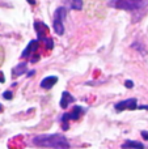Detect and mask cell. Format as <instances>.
<instances>
[{
	"label": "cell",
	"instance_id": "7c38bea8",
	"mask_svg": "<svg viewBox=\"0 0 148 149\" xmlns=\"http://www.w3.org/2000/svg\"><path fill=\"white\" fill-rule=\"evenodd\" d=\"M71 8L75 10H80L83 8V0H71Z\"/></svg>",
	"mask_w": 148,
	"mask_h": 149
},
{
	"label": "cell",
	"instance_id": "9c48e42d",
	"mask_svg": "<svg viewBox=\"0 0 148 149\" xmlns=\"http://www.w3.org/2000/svg\"><path fill=\"white\" fill-rule=\"evenodd\" d=\"M26 68H28V64H26L25 62L18 63V64L12 70L13 77H17V76H21V74H24V73L26 72Z\"/></svg>",
	"mask_w": 148,
	"mask_h": 149
},
{
	"label": "cell",
	"instance_id": "ffe728a7",
	"mask_svg": "<svg viewBox=\"0 0 148 149\" xmlns=\"http://www.w3.org/2000/svg\"><path fill=\"white\" fill-rule=\"evenodd\" d=\"M28 1H29V4H31V5L36 4V0H28Z\"/></svg>",
	"mask_w": 148,
	"mask_h": 149
},
{
	"label": "cell",
	"instance_id": "4fadbf2b",
	"mask_svg": "<svg viewBox=\"0 0 148 149\" xmlns=\"http://www.w3.org/2000/svg\"><path fill=\"white\" fill-rule=\"evenodd\" d=\"M43 43L46 45V49L47 50H52V47H54V42H52L51 38H45Z\"/></svg>",
	"mask_w": 148,
	"mask_h": 149
},
{
	"label": "cell",
	"instance_id": "2e32d148",
	"mask_svg": "<svg viewBox=\"0 0 148 149\" xmlns=\"http://www.w3.org/2000/svg\"><path fill=\"white\" fill-rule=\"evenodd\" d=\"M142 137L144 140H148V131H142Z\"/></svg>",
	"mask_w": 148,
	"mask_h": 149
},
{
	"label": "cell",
	"instance_id": "30bf717a",
	"mask_svg": "<svg viewBox=\"0 0 148 149\" xmlns=\"http://www.w3.org/2000/svg\"><path fill=\"white\" fill-rule=\"evenodd\" d=\"M84 111H85V110H84L81 106H73L72 111H71V113H68V114H70V119H71V120H77V119L84 114Z\"/></svg>",
	"mask_w": 148,
	"mask_h": 149
},
{
	"label": "cell",
	"instance_id": "ac0fdd59",
	"mask_svg": "<svg viewBox=\"0 0 148 149\" xmlns=\"http://www.w3.org/2000/svg\"><path fill=\"white\" fill-rule=\"evenodd\" d=\"M139 109H143V110H148V106H147V105H143V106H139Z\"/></svg>",
	"mask_w": 148,
	"mask_h": 149
},
{
	"label": "cell",
	"instance_id": "9a60e30c",
	"mask_svg": "<svg viewBox=\"0 0 148 149\" xmlns=\"http://www.w3.org/2000/svg\"><path fill=\"white\" fill-rule=\"evenodd\" d=\"M125 86L128 88V89H131V88H134V82L131 81V80H126V81H125Z\"/></svg>",
	"mask_w": 148,
	"mask_h": 149
},
{
	"label": "cell",
	"instance_id": "e0dca14e",
	"mask_svg": "<svg viewBox=\"0 0 148 149\" xmlns=\"http://www.w3.org/2000/svg\"><path fill=\"white\" fill-rule=\"evenodd\" d=\"M5 81V77H4V73L0 72V82H4Z\"/></svg>",
	"mask_w": 148,
	"mask_h": 149
},
{
	"label": "cell",
	"instance_id": "8992f818",
	"mask_svg": "<svg viewBox=\"0 0 148 149\" xmlns=\"http://www.w3.org/2000/svg\"><path fill=\"white\" fill-rule=\"evenodd\" d=\"M57 82H58V77L57 76H47L41 81V88L49 90V89H51Z\"/></svg>",
	"mask_w": 148,
	"mask_h": 149
},
{
	"label": "cell",
	"instance_id": "52a82bcc",
	"mask_svg": "<svg viewBox=\"0 0 148 149\" xmlns=\"http://www.w3.org/2000/svg\"><path fill=\"white\" fill-rule=\"evenodd\" d=\"M121 148L122 149H146L144 144H142V143H139V141H135V140H126Z\"/></svg>",
	"mask_w": 148,
	"mask_h": 149
},
{
	"label": "cell",
	"instance_id": "d6986e66",
	"mask_svg": "<svg viewBox=\"0 0 148 149\" xmlns=\"http://www.w3.org/2000/svg\"><path fill=\"white\" fill-rule=\"evenodd\" d=\"M36 73V71H29V73H28V76H33V74Z\"/></svg>",
	"mask_w": 148,
	"mask_h": 149
},
{
	"label": "cell",
	"instance_id": "7a4b0ae2",
	"mask_svg": "<svg viewBox=\"0 0 148 149\" xmlns=\"http://www.w3.org/2000/svg\"><path fill=\"white\" fill-rule=\"evenodd\" d=\"M147 0H110L109 5L115 9H122V10H138L146 5Z\"/></svg>",
	"mask_w": 148,
	"mask_h": 149
},
{
	"label": "cell",
	"instance_id": "ba28073f",
	"mask_svg": "<svg viewBox=\"0 0 148 149\" xmlns=\"http://www.w3.org/2000/svg\"><path fill=\"white\" fill-rule=\"evenodd\" d=\"M75 102V98L70 94L68 92H63L62 93V100H60V107L62 109H67L70 106V103Z\"/></svg>",
	"mask_w": 148,
	"mask_h": 149
},
{
	"label": "cell",
	"instance_id": "5b68a950",
	"mask_svg": "<svg viewBox=\"0 0 148 149\" xmlns=\"http://www.w3.org/2000/svg\"><path fill=\"white\" fill-rule=\"evenodd\" d=\"M38 45H39L38 39H33V41H30L28 43V46L25 47L24 52L21 54V58H28V56H30V55H33L34 52L38 50Z\"/></svg>",
	"mask_w": 148,
	"mask_h": 149
},
{
	"label": "cell",
	"instance_id": "3957f363",
	"mask_svg": "<svg viewBox=\"0 0 148 149\" xmlns=\"http://www.w3.org/2000/svg\"><path fill=\"white\" fill-rule=\"evenodd\" d=\"M64 17H66V8L59 7L54 12V22H52L54 30L58 36H62V34L64 33V25H63V20H64Z\"/></svg>",
	"mask_w": 148,
	"mask_h": 149
},
{
	"label": "cell",
	"instance_id": "6da1fadb",
	"mask_svg": "<svg viewBox=\"0 0 148 149\" xmlns=\"http://www.w3.org/2000/svg\"><path fill=\"white\" fill-rule=\"evenodd\" d=\"M33 144L39 148H52V149H70V143L67 137L60 134L52 135H37L33 137Z\"/></svg>",
	"mask_w": 148,
	"mask_h": 149
},
{
	"label": "cell",
	"instance_id": "44dd1931",
	"mask_svg": "<svg viewBox=\"0 0 148 149\" xmlns=\"http://www.w3.org/2000/svg\"><path fill=\"white\" fill-rule=\"evenodd\" d=\"M1 110H3V106H1V105H0V111H1Z\"/></svg>",
	"mask_w": 148,
	"mask_h": 149
},
{
	"label": "cell",
	"instance_id": "277c9868",
	"mask_svg": "<svg viewBox=\"0 0 148 149\" xmlns=\"http://www.w3.org/2000/svg\"><path fill=\"white\" fill-rule=\"evenodd\" d=\"M114 107L118 113H121V111H123V110H136L139 106H138V101H136V98H128V100L121 101V102L115 103Z\"/></svg>",
	"mask_w": 148,
	"mask_h": 149
},
{
	"label": "cell",
	"instance_id": "8fae6325",
	"mask_svg": "<svg viewBox=\"0 0 148 149\" xmlns=\"http://www.w3.org/2000/svg\"><path fill=\"white\" fill-rule=\"evenodd\" d=\"M71 119H70V114L68 113H66V114H63V116H62V127H63V130L64 131H67L68 130V122H70Z\"/></svg>",
	"mask_w": 148,
	"mask_h": 149
},
{
	"label": "cell",
	"instance_id": "5bb4252c",
	"mask_svg": "<svg viewBox=\"0 0 148 149\" xmlns=\"http://www.w3.org/2000/svg\"><path fill=\"white\" fill-rule=\"evenodd\" d=\"M3 97H4L5 100H12L13 94H12V92H10V90H7V92L3 93Z\"/></svg>",
	"mask_w": 148,
	"mask_h": 149
}]
</instances>
